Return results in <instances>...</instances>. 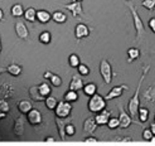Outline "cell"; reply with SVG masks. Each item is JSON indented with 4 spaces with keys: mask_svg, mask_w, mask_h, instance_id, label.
<instances>
[{
    "mask_svg": "<svg viewBox=\"0 0 155 146\" xmlns=\"http://www.w3.org/2000/svg\"><path fill=\"white\" fill-rule=\"evenodd\" d=\"M150 65H146L145 67L143 68V71H142V74L141 75L140 78L139 80V83H138L137 87H136V90H135L134 94H133V96L131 97V98L130 99L128 102V106H127V108H128L129 114H130V116L133 118V119L135 121H136V119L138 118V114H139V105H140V99H139V94H140L141 89H142V86L143 84V82L145 80V77H146L147 74H148V71H150ZM138 123V122H137ZM139 125H141L139 123H138Z\"/></svg>",
    "mask_w": 155,
    "mask_h": 146,
    "instance_id": "obj_1",
    "label": "cell"
},
{
    "mask_svg": "<svg viewBox=\"0 0 155 146\" xmlns=\"http://www.w3.org/2000/svg\"><path fill=\"white\" fill-rule=\"evenodd\" d=\"M126 5L128 6L129 10H130V13H131L132 17H133V25H134V28L136 30V37L137 39L141 38L144 34L145 33V24H144L143 21L141 18L140 15H139V12H138L137 9H136V6L134 4L127 2H126Z\"/></svg>",
    "mask_w": 155,
    "mask_h": 146,
    "instance_id": "obj_2",
    "label": "cell"
},
{
    "mask_svg": "<svg viewBox=\"0 0 155 146\" xmlns=\"http://www.w3.org/2000/svg\"><path fill=\"white\" fill-rule=\"evenodd\" d=\"M106 107H107V100L100 94L96 93L89 97L88 101V109L90 112L97 114L104 110Z\"/></svg>",
    "mask_w": 155,
    "mask_h": 146,
    "instance_id": "obj_3",
    "label": "cell"
},
{
    "mask_svg": "<svg viewBox=\"0 0 155 146\" xmlns=\"http://www.w3.org/2000/svg\"><path fill=\"white\" fill-rule=\"evenodd\" d=\"M99 72L101 78L106 84H110L113 79V71L110 62L106 59H102L100 61Z\"/></svg>",
    "mask_w": 155,
    "mask_h": 146,
    "instance_id": "obj_4",
    "label": "cell"
},
{
    "mask_svg": "<svg viewBox=\"0 0 155 146\" xmlns=\"http://www.w3.org/2000/svg\"><path fill=\"white\" fill-rule=\"evenodd\" d=\"M72 110L73 105H71V103L63 100V101H58L54 111L56 117L61 118H66L71 116Z\"/></svg>",
    "mask_w": 155,
    "mask_h": 146,
    "instance_id": "obj_5",
    "label": "cell"
},
{
    "mask_svg": "<svg viewBox=\"0 0 155 146\" xmlns=\"http://www.w3.org/2000/svg\"><path fill=\"white\" fill-rule=\"evenodd\" d=\"M119 116H118V118L120 120V129H127L132 125L133 123H136V124H138L136 121H135L133 119L131 116H130V114L127 113V111L124 109V106H119Z\"/></svg>",
    "mask_w": 155,
    "mask_h": 146,
    "instance_id": "obj_6",
    "label": "cell"
},
{
    "mask_svg": "<svg viewBox=\"0 0 155 146\" xmlns=\"http://www.w3.org/2000/svg\"><path fill=\"white\" fill-rule=\"evenodd\" d=\"M73 120V117L69 116L68 118H61L58 117L54 118V121H55L56 127H57L58 133V136L60 137L61 140L64 141L65 137H66V133H65V127H66L67 124L71 123Z\"/></svg>",
    "mask_w": 155,
    "mask_h": 146,
    "instance_id": "obj_7",
    "label": "cell"
},
{
    "mask_svg": "<svg viewBox=\"0 0 155 146\" xmlns=\"http://www.w3.org/2000/svg\"><path fill=\"white\" fill-rule=\"evenodd\" d=\"M125 90H129V87L126 84L118 85V86H114L105 95L104 98L107 101H110L114 98H117L123 95Z\"/></svg>",
    "mask_w": 155,
    "mask_h": 146,
    "instance_id": "obj_8",
    "label": "cell"
},
{
    "mask_svg": "<svg viewBox=\"0 0 155 146\" xmlns=\"http://www.w3.org/2000/svg\"><path fill=\"white\" fill-rule=\"evenodd\" d=\"M27 120L32 126H38L42 123V114L38 109L33 108L27 114Z\"/></svg>",
    "mask_w": 155,
    "mask_h": 146,
    "instance_id": "obj_9",
    "label": "cell"
},
{
    "mask_svg": "<svg viewBox=\"0 0 155 146\" xmlns=\"http://www.w3.org/2000/svg\"><path fill=\"white\" fill-rule=\"evenodd\" d=\"M64 8L71 12L73 17L80 16L83 14V5H82L81 2H71L70 3L64 5Z\"/></svg>",
    "mask_w": 155,
    "mask_h": 146,
    "instance_id": "obj_10",
    "label": "cell"
},
{
    "mask_svg": "<svg viewBox=\"0 0 155 146\" xmlns=\"http://www.w3.org/2000/svg\"><path fill=\"white\" fill-rule=\"evenodd\" d=\"M15 30L18 37L21 39H27L30 36V32L25 23L22 21H17L15 24Z\"/></svg>",
    "mask_w": 155,
    "mask_h": 146,
    "instance_id": "obj_11",
    "label": "cell"
},
{
    "mask_svg": "<svg viewBox=\"0 0 155 146\" xmlns=\"http://www.w3.org/2000/svg\"><path fill=\"white\" fill-rule=\"evenodd\" d=\"M90 35V30L86 24L83 23H79L76 25L74 29V36L76 39H81L86 38Z\"/></svg>",
    "mask_w": 155,
    "mask_h": 146,
    "instance_id": "obj_12",
    "label": "cell"
},
{
    "mask_svg": "<svg viewBox=\"0 0 155 146\" xmlns=\"http://www.w3.org/2000/svg\"><path fill=\"white\" fill-rule=\"evenodd\" d=\"M15 94V89L12 84L8 83H0V99H8Z\"/></svg>",
    "mask_w": 155,
    "mask_h": 146,
    "instance_id": "obj_13",
    "label": "cell"
},
{
    "mask_svg": "<svg viewBox=\"0 0 155 146\" xmlns=\"http://www.w3.org/2000/svg\"><path fill=\"white\" fill-rule=\"evenodd\" d=\"M98 125L95 121V118H88L84 121L83 124V131L88 134H93L95 130L98 129Z\"/></svg>",
    "mask_w": 155,
    "mask_h": 146,
    "instance_id": "obj_14",
    "label": "cell"
},
{
    "mask_svg": "<svg viewBox=\"0 0 155 146\" xmlns=\"http://www.w3.org/2000/svg\"><path fill=\"white\" fill-rule=\"evenodd\" d=\"M110 116H111V112L108 110H106L105 108L104 110L97 113L96 116L95 117V120L98 126L107 125Z\"/></svg>",
    "mask_w": 155,
    "mask_h": 146,
    "instance_id": "obj_15",
    "label": "cell"
},
{
    "mask_svg": "<svg viewBox=\"0 0 155 146\" xmlns=\"http://www.w3.org/2000/svg\"><path fill=\"white\" fill-rule=\"evenodd\" d=\"M83 87H84V83L81 77L77 74L73 76L71 82H70L69 89L79 92L80 90H83Z\"/></svg>",
    "mask_w": 155,
    "mask_h": 146,
    "instance_id": "obj_16",
    "label": "cell"
},
{
    "mask_svg": "<svg viewBox=\"0 0 155 146\" xmlns=\"http://www.w3.org/2000/svg\"><path fill=\"white\" fill-rule=\"evenodd\" d=\"M51 20V15L48 11L45 9H39L36 12V21L40 24H48Z\"/></svg>",
    "mask_w": 155,
    "mask_h": 146,
    "instance_id": "obj_17",
    "label": "cell"
},
{
    "mask_svg": "<svg viewBox=\"0 0 155 146\" xmlns=\"http://www.w3.org/2000/svg\"><path fill=\"white\" fill-rule=\"evenodd\" d=\"M14 133L17 136H21L24 133V119L22 116L17 118L14 124Z\"/></svg>",
    "mask_w": 155,
    "mask_h": 146,
    "instance_id": "obj_18",
    "label": "cell"
},
{
    "mask_svg": "<svg viewBox=\"0 0 155 146\" xmlns=\"http://www.w3.org/2000/svg\"><path fill=\"white\" fill-rule=\"evenodd\" d=\"M29 95L30 98L36 102H44L45 100V97L39 93L38 86H33L29 89Z\"/></svg>",
    "mask_w": 155,
    "mask_h": 146,
    "instance_id": "obj_19",
    "label": "cell"
},
{
    "mask_svg": "<svg viewBox=\"0 0 155 146\" xmlns=\"http://www.w3.org/2000/svg\"><path fill=\"white\" fill-rule=\"evenodd\" d=\"M18 109L22 114H27L33 109V105L28 100H21L18 103Z\"/></svg>",
    "mask_w": 155,
    "mask_h": 146,
    "instance_id": "obj_20",
    "label": "cell"
},
{
    "mask_svg": "<svg viewBox=\"0 0 155 146\" xmlns=\"http://www.w3.org/2000/svg\"><path fill=\"white\" fill-rule=\"evenodd\" d=\"M51 20L56 24H63L68 21V15L61 11H55L51 15Z\"/></svg>",
    "mask_w": 155,
    "mask_h": 146,
    "instance_id": "obj_21",
    "label": "cell"
},
{
    "mask_svg": "<svg viewBox=\"0 0 155 146\" xmlns=\"http://www.w3.org/2000/svg\"><path fill=\"white\" fill-rule=\"evenodd\" d=\"M36 12L33 7H28L24 11V19L30 23H34L36 21Z\"/></svg>",
    "mask_w": 155,
    "mask_h": 146,
    "instance_id": "obj_22",
    "label": "cell"
},
{
    "mask_svg": "<svg viewBox=\"0 0 155 146\" xmlns=\"http://www.w3.org/2000/svg\"><path fill=\"white\" fill-rule=\"evenodd\" d=\"M24 6L20 3H17L14 5L12 6L11 8V15L14 17V18H21V17L24 16Z\"/></svg>",
    "mask_w": 155,
    "mask_h": 146,
    "instance_id": "obj_23",
    "label": "cell"
},
{
    "mask_svg": "<svg viewBox=\"0 0 155 146\" xmlns=\"http://www.w3.org/2000/svg\"><path fill=\"white\" fill-rule=\"evenodd\" d=\"M97 85L94 83H89L87 84L84 85V87L83 89V92L86 96L91 97L97 93Z\"/></svg>",
    "mask_w": 155,
    "mask_h": 146,
    "instance_id": "obj_24",
    "label": "cell"
},
{
    "mask_svg": "<svg viewBox=\"0 0 155 146\" xmlns=\"http://www.w3.org/2000/svg\"><path fill=\"white\" fill-rule=\"evenodd\" d=\"M79 99V94L78 92L74 90L69 89L67 91L64 95V100L66 101H68L70 103L76 102Z\"/></svg>",
    "mask_w": 155,
    "mask_h": 146,
    "instance_id": "obj_25",
    "label": "cell"
},
{
    "mask_svg": "<svg viewBox=\"0 0 155 146\" xmlns=\"http://www.w3.org/2000/svg\"><path fill=\"white\" fill-rule=\"evenodd\" d=\"M127 55H128V61L133 62L137 60L140 57V50L135 47H131L127 50Z\"/></svg>",
    "mask_w": 155,
    "mask_h": 146,
    "instance_id": "obj_26",
    "label": "cell"
},
{
    "mask_svg": "<svg viewBox=\"0 0 155 146\" xmlns=\"http://www.w3.org/2000/svg\"><path fill=\"white\" fill-rule=\"evenodd\" d=\"M7 72L13 77H18L22 73V68L16 64H12L6 68Z\"/></svg>",
    "mask_w": 155,
    "mask_h": 146,
    "instance_id": "obj_27",
    "label": "cell"
},
{
    "mask_svg": "<svg viewBox=\"0 0 155 146\" xmlns=\"http://www.w3.org/2000/svg\"><path fill=\"white\" fill-rule=\"evenodd\" d=\"M149 118V111L148 108L144 107H140L139 109V114H138V119L141 123L144 124L148 121Z\"/></svg>",
    "mask_w": 155,
    "mask_h": 146,
    "instance_id": "obj_28",
    "label": "cell"
},
{
    "mask_svg": "<svg viewBox=\"0 0 155 146\" xmlns=\"http://www.w3.org/2000/svg\"><path fill=\"white\" fill-rule=\"evenodd\" d=\"M38 89H39V93L45 98L51 95V88L47 83H42L39 84L38 86Z\"/></svg>",
    "mask_w": 155,
    "mask_h": 146,
    "instance_id": "obj_29",
    "label": "cell"
},
{
    "mask_svg": "<svg viewBox=\"0 0 155 146\" xmlns=\"http://www.w3.org/2000/svg\"><path fill=\"white\" fill-rule=\"evenodd\" d=\"M44 103H45V107H46L48 110L54 111L58 103V101L57 98H56L55 97L49 95V96L45 98V101H44Z\"/></svg>",
    "mask_w": 155,
    "mask_h": 146,
    "instance_id": "obj_30",
    "label": "cell"
},
{
    "mask_svg": "<svg viewBox=\"0 0 155 146\" xmlns=\"http://www.w3.org/2000/svg\"><path fill=\"white\" fill-rule=\"evenodd\" d=\"M39 41L44 45H48L51 41V34L48 30H44L39 34Z\"/></svg>",
    "mask_w": 155,
    "mask_h": 146,
    "instance_id": "obj_31",
    "label": "cell"
},
{
    "mask_svg": "<svg viewBox=\"0 0 155 146\" xmlns=\"http://www.w3.org/2000/svg\"><path fill=\"white\" fill-rule=\"evenodd\" d=\"M68 63L69 65L73 68H77V67L80 65V58L77 54L72 53L68 58Z\"/></svg>",
    "mask_w": 155,
    "mask_h": 146,
    "instance_id": "obj_32",
    "label": "cell"
},
{
    "mask_svg": "<svg viewBox=\"0 0 155 146\" xmlns=\"http://www.w3.org/2000/svg\"><path fill=\"white\" fill-rule=\"evenodd\" d=\"M144 99L147 101H153L155 99V89L152 87H149L143 93Z\"/></svg>",
    "mask_w": 155,
    "mask_h": 146,
    "instance_id": "obj_33",
    "label": "cell"
},
{
    "mask_svg": "<svg viewBox=\"0 0 155 146\" xmlns=\"http://www.w3.org/2000/svg\"><path fill=\"white\" fill-rule=\"evenodd\" d=\"M49 81L54 87H60V86H61L62 83H63L61 77L58 75V74H54V73L51 75V78L49 79Z\"/></svg>",
    "mask_w": 155,
    "mask_h": 146,
    "instance_id": "obj_34",
    "label": "cell"
},
{
    "mask_svg": "<svg viewBox=\"0 0 155 146\" xmlns=\"http://www.w3.org/2000/svg\"><path fill=\"white\" fill-rule=\"evenodd\" d=\"M107 127H108L110 130H115V129L120 128V120L118 118H111L109 119L108 123L107 124Z\"/></svg>",
    "mask_w": 155,
    "mask_h": 146,
    "instance_id": "obj_35",
    "label": "cell"
},
{
    "mask_svg": "<svg viewBox=\"0 0 155 146\" xmlns=\"http://www.w3.org/2000/svg\"><path fill=\"white\" fill-rule=\"evenodd\" d=\"M77 71H78V74L80 76H83V77H86L88 76L90 74V69H89V67L87 66L85 64H81L77 67Z\"/></svg>",
    "mask_w": 155,
    "mask_h": 146,
    "instance_id": "obj_36",
    "label": "cell"
},
{
    "mask_svg": "<svg viewBox=\"0 0 155 146\" xmlns=\"http://www.w3.org/2000/svg\"><path fill=\"white\" fill-rule=\"evenodd\" d=\"M142 5L148 11H153L155 8V0H143Z\"/></svg>",
    "mask_w": 155,
    "mask_h": 146,
    "instance_id": "obj_37",
    "label": "cell"
},
{
    "mask_svg": "<svg viewBox=\"0 0 155 146\" xmlns=\"http://www.w3.org/2000/svg\"><path fill=\"white\" fill-rule=\"evenodd\" d=\"M65 133H66V136H70V137L75 135L76 128L74 124H72L71 123L67 124L66 127H65Z\"/></svg>",
    "mask_w": 155,
    "mask_h": 146,
    "instance_id": "obj_38",
    "label": "cell"
},
{
    "mask_svg": "<svg viewBox=\"0 0 155 146\" xmlns=\"http://www.w3.org/2000/svg\"><path fill=\"white\" fill-rule=\"evenodd\" d=\"M10 111V106L5 99H0V111L4 113H8Z\"/></svg>",
    "mask_w": 155,
    "mask_h": 146,
    "instance_id": "obj_39",
    "label": "cell"
},
{
    "mask_svg": "<svg viewBox=\"0 0 155 146\" xmlns=\"http://www.w3.org/2000/svg\"><path fill=\"white\" fill-rule=\"evenodd\" d=\"M154 136L153 133L151 132V129H145L142 133V137L145 140L147 141H150V139L152 138V136Z\"/></svg>",
    "mask_w": 155,
    "mask_h": 146,
    "instance_id": "obj_40",
    "label": "cell"
},
{
    "mask_svg": "<svg viewBox=\"0 0 155 146\" xmlns=\"http://www.w3.org/2000/svg\"><path fill=\"white\" fill-rule=\"evenodd\" d=\"M84 142L86 143H97L98 142V139L94 136H88V137L85 138Z\"/></svg>",
    "mask_w": 155,
    "mask_h": 146,
    "instance_id": "obj_41",
    "label": "cell"
},
{
    "mask_svg": "<svg viewBox=\"0 0 155 146\" xmlns=\"http://www.w3.org/2000/svg\"><path fill=\"white\" fill-rule=\"evenodd\" d=\"M148 27L151 31L155 33V18H151L148 21Z\"/></svg>",
    "mask_w": 155,
    "mask_h": 146,
    "instance_id": "obj_42",
    "label": "cell"
},
{
    "mask_svg": "<svg viewBox=\"0 0 155 146\" xmlns=\"http://www.w3.org/2000/svg\"><path fill=\"white\" fill-rule=\"evenodd\" d=\"M52 74H53V73L51 72V71H45V72L43 74V78L45 79V80H49V79L51 78V77Z\"/></svg>",
    "mask_w": 155,
    "mask_h": 146,
    "instance_id": "obj_43",
    "label": "cell"
},
{
    "mask_svg": "<svg viewBox=\"0 0 155 146\" xmlns=\"http://www.w3.org/2000/svg\"><path fill=\"white\" fill-rule=\"evenodd\" d=\"M45 142H51V143H53V142H55L56 140L55 139H54V137H53V136H48V137H46L45 139Z\"/></svg>",
    "mask_w": 155,
    "mask_h": 146,
    "instance_id": "obj_44",
    "label": "cell"
},
{
    "mask_svg": "<svg viewBox=\"0 0 155 146\" xmlns=\"http://www.w3.org/2000/svg\"><path fill=\"white\" fill-rule=\"evenodd\" d=\"M150 129H151V132L153 133V134L155 135V122L152 123V124H151V126H150Z\"/></svg>",
    "mask_w": 155,
    "mask_h": 146,
    "instance_id": "obj_45",
    "label": "cell"
},
{
    "mask_svg": "<svg viewBox=\"0 0 155 146\" xmlns=\"http://www.w3.org/2000/svg\"><path fill=\"white\" fill-rule=\"evenodd\" d=\"M132 140H133V139H131V138H130V137H127V138H123V139H120V142H132Z\"/></svg>",
    "mask_w": 155,
    "mask_h": 146,
    "instance_id": "obj_46",
    "label": "cell"
},
{
    "mask_svg": "<svg viewBox=\"0 0 155 146\" xmlns=\"http://www.w3.org/2000/svg\"><path fill=\"white\" fill-rule=\"evenodd\" d=\"M6 118V113H4V112H2L0 111V121L4 118Z\"/></svg>",
    "mask_w": 155,
    "mask_h": 146,
    "instance_id": "obj_47",
    "label": "cell"
},
{
    "mask_svg": "<svg viewBox=\"0 0 155 146\" xmlns=\"http://www.w3.org/2000/svg\"><path fill=\"white\" fill-rule=\"evenodd\" d=\"M7 72V69L6 68H3V67H0V74H4V73Z\"/></svg>",
    "mask_w": 155,
    "mask_h": 146,
    "instance_id": "obj_48",
    "label": "cell"
},
{
    "mask_svg": "<svg viewBox=\"0 0 155 146\" xmlns=\"http://www.w3.org/2000/svg\"><path fill=\"white\" fill-rule=\"evenodd\" d=\"M3 18H4V12H3L2 9L0 8V21H2Z\"/></svg>",
    "mask_w": 155,
    "mask_h": 146,
    "instance_id": "obj_49",
    "label": "cell"
},
{
    "mask_svg": "<svg viewBox=\"0 0 155 146\" xmlns=\"http://www.w3.org/2000/svg\"><path fill=\"white\" fill-rule=\"evenodd\" d=\"M150 142H154V143H155V135H154L152 136V138L150 139Z\"/></svg>",
    "mask_w": 155,
    "mask_h": 146,
    "instance_id": "obj_50",
    "label": "cell"
},
{
    "mask_svg": "<svg viewBox=\"0 0 155 146\" xmlns=\"http://www.w3.org/2000/svg\"><path fill=\"white\" fill-rule=\"evenodd\" d=\"M2 51V43H1V39H0V53Z\"/></svg>",
    "mask_w": 155,
    "mask_h": 146,
    "instance_id": "obj_51",
    "label": "cell"
},
{
    "mask_svg": "<svg viewBox=\"0 0 155 146\" xmlns=\"http://www.w3.org/2000/svg\"><path fill=\"white\" fill-rule=\"evenodd\" d=\"M83 0H72V2H83Z\"/></svg>",
    "mask_w": 155,
    "mask_h": 146,
    "instance_id": "obj_52",
    "label": "cell"
},
{
    "mask_svg": "<svg viewBox=\"0 0 155 146\" xmlns=\"http://www.w3.org/2000/svg\"><path fill=\"white\" fill-rule=\"evenodd\" d=\"M126 1H127V2H130V1H131V0H126Z\"/></svg>",
    "mask_w": 155,
    "mask_h": 146,
    "instance_id": "obj_53",
    "label": "cell"
},
{
    "mask_svg": "<svg viewBox=\"0 0 155 146\" xmlns=\"http://www.w3.org/2000/svg\"><path fill=\"white\" fill-rule=\"evenodd\" d=\"M154 122H155V116H154Z\"/></svg>",
    "mask_w": 155,
    "mask_h": 146,
    "instance_id": "obj_54",
    "label": "cell"
}]
</instances>
